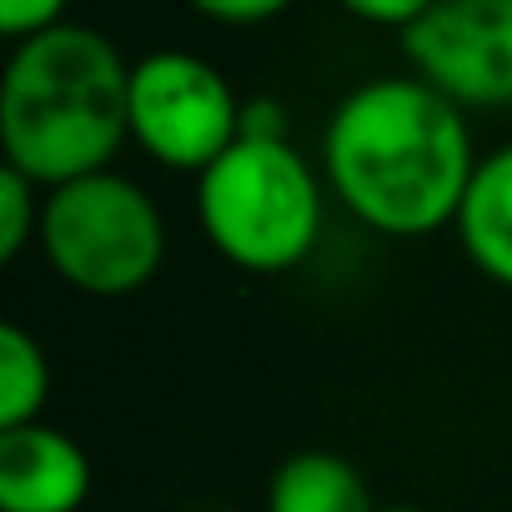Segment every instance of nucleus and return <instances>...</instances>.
Listing matches in <instances>:
<instances>
[{"label":"nucleus","instance_id":"obj_10","mask_svg":"<svg viewBox=\"0 0 512 512\" xmlns=\"http://www.w3.org/2000/svg\"><path fill=\"white\" fill-rule=\"evenodd\" d=\"M46 397H51L46 347L21 322H6L0 327V427L41 422Z\"/></svg>","mask_w":512,"mask_h":512},{"label":"nucleus","instance_id":"obj_12","mask_svg":"<svg viewBox=\"0 0 512 512\" xmlns=\"http://www.w3.org/2000/svg\"><path fill=\"white\" fill-rule=\"evenodd\" d=\"M71 0H0V36L6 41H26L41 36L51 26H61Z\"/></svg>","mask_w":512,"mask_h":512},{"label":"nucleus","instance_id":"obj_14","mask_svg":"<svg viewBox=\"0 0 512 512\" xmlns=\"http://www.w3.org/2000/svg\"><path fill=\"white\" fill-rule=\"evenodd\" d=\"M337 6L367 26H392V31H407L417 26L427 11H432V0H337Z\"/></svg>","mask_w":512,"mask_h":512},{"label":"nucleus","instance_id":"obj_1","mask_svg":"<svg viewBox=\"0 0 512 512\" xmlns=\"http://www.w3.org/2000/svg\"><path fill=\"white\" fill-rule=\"evenodd\" d=\"M332 196L382 236H432L457 221L477 156L462 106L422 76H377L327 121Z\"/></svg>","mask_w":512,"mask_h":512},{"label":"nucleus","instance_id":"obj_6","mask_svg":"<svg viewBox=\"0 0 512 512\" xmlns=\"http://www.w3.org/2000/svg\"><path fill=\"white\" fill-rule=\"evenodd\" d=\"M412 76L457 106H512V0H432L402 31Z\"/></svg>","mask_w":512,"mask_h":512},{"label":"nucleus","instance_id":"obj_3","mask_svg":"<svg viewBox=\"0 0 512 512\" xmlns=\"http://www.w3.org/2000/svg\"><path fill=\"white\" fill-rule=\"evenodd\" d=\"M196 216L231 267L277 277L307 262L322 231V186L287 136H236L196 176Z\"/></svg>","mask_w":512,"mask_h":512},{"label":"nucleus","instance_id":"obj_5","mask_svg":"<svg viewBox=\"0 0 512 512\" xmlns=\"http://www.w3.org/2000/svg\"><path fill=\"white\" fill-rule=\"evenodd\" d=\"M241 116L226 76L191 51H156L131 66V141L171 171L201 176L241 136Z\"/></svg>","mask_w":512,"mask_h":512},{"label":"nucleus","instance_id":"obj_13","mask_svg":"<svg viewBox=\"0 0 512 512\" xmlns=\"http://www.w3.org/2000/svg\"><path fill=\"white\" fill-rule=\"evenodd\" d=\"M186 6L206 21H221V26H262V21L282 16L292 0H186Z\"/></svg>","mask_w":512,"mask_h":512},{"label":"nucleus","instance_id":"obj_8","mask_svg":"<svg viewBox=\"0 0 512 512\" xmlns=\"http://www.w3.org/2000/svg\"><path fill=\"white\" fill-rule=\"evenodd\" d=\"M452 226L467 262L512 292V146H497L492 156L477 161Z\"/></svg>","mask_w":512,"mask_h":512},{"label":"nucleus","instance_id":"obj_2","mask_svg":"<svg viewBox=\"0 0 512 512\" xmlns=\"http://www.w3.org/2000/svg\"><path fill=\"white\" fill-rule=\"evenodd\" d=\"M131 141V66L91 26L16 41L0 81V151L41 186L106 171Z\"/></svg>","mask_w":512,"mask_h":512},{"label":"nucleus","instance_id":"obj_9","mask_svg":"<svg viewBox=\"0 0 512 512\" xmlns=\"http://www.w3.org/2000/svg\"><path fill=\"white\" fill-rule=\"evenodd\" d=\"M267 512H377L372 487L342 452H292L267 482Z\"/></svg>","mask_w":512,"mask_h":512},{"label":"nucleus","instance_id":"obj_15","mask_svg":"<svg viewBox=\"0 0 512 512\" xmlns=\"http://www.w3.org/2000/svg\"><path fill=\"white\" fill-rule=\"evenodd\" d=\"M377 512H427V507H417V502H387V507H377Z\"/></svg>","mask_w":512,"mask_h":512},{"label":"nucleus","instance_id":"obj_4","mask_svg":"<svg viewBox=\"0 0 512 512\" xmlns=\"http://www.w3.org/2000/svg\"><path fill=\"white\" fill-rule=\"evenodd\" d=\"M41 251L51 272L86 297H131L166 262V221L146 186L121 171H91L46 186Z\"/></svg>","mask_w":512,"mask_h":512},{"label":"nucleus","instance_id":"obj_11","mask_svg":"<svg viewBox=\"0 0 512 512\" xmlns=\"http://www.w3.org/2000/svg\"><path fill=\"white\" fill-rule=\"evenodd\" d=\"M41 206H46L41 181H31L16 166H0V262H16L41 236Z\"/></svg>","mask_w":512,"mask_h":512},{"label":"nucleus","instance_id":"obj_7","mask_svg":"<svg viewBox=\"0 0 512 512\" xmlns=\"http://www.w3.org/2000/svg\"><path fill=\"white\" fill-rule=\"evenodd\" d=\"M91 497L86 447L41 422L0 427V512H81Z\"/></svg>","mask_w":512,"mask_h":512}]
</instances>
